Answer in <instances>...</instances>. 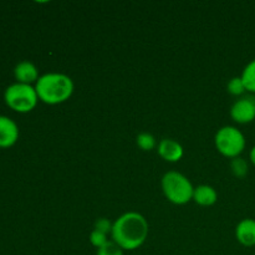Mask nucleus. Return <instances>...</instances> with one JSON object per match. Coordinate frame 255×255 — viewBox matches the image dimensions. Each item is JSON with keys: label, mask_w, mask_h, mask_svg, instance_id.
I'll return each mask as SVG.
<instances>
[{"label": "nucleus", "mask_w": 255, "mask_h": 255, "mask_svg": "<svg viewBox=\"0 0 255 255\" xmlns=\"http://www.w3.org/2000/svg\"><path fill=\"white\" fill-rule=\"evenodd\" d=\"M95 229H96V231L102 232V233L107 234V233H109V232L112 231V224L110 223V222L107 221V219H105V218L97 219L96 223H95Z\"/></svg>", "instance_id": "nucleus-18"}, {"label": "nucleus", "mask_w": 255, "mask_h": 255, "mask_svg": "<svg viewBox=\"0 0 255 255\" xmlns=\"http://www.w3.org/2000/svg\"><path fill=\"white\" fill-rule=\"evenodd\" d=\"M90 242H91L92 246L96 247L97 249H100L101 247H104L109 241H107L106 234L95 229V231H92L91 234H90Z\"/></svg>", "instance_id": "nucleus-17"}, {"label": "nucleus", "mask_w": 255, "mask_h": 255, "mask_svg": "<svg viewBox=\"0 0 255 255\" xmlns=\"http://www.w3.org/2000/svg\"><path fill=\"white\" fill-rule=\"evenodd\" d=\"M236 237L241 244L244 247L255 246V221L247 218L239 222L236 229Z\"/></svg>", "instance_id": "nucleus-10"}, {"label": "nucleus", "mask_w": 255, "mask_h": 255, "mask_svg": "<svg viewBox=\"0 0 255 255\" xmlns=\"http://www.w3.org/2000/svg\"><path fill=\"white\" fill-rule=\"evenodd\" d=\"M246 90L249 92H255V59L252 60L246 67L241 76Z\"/></svg>", "instance_id": "nucleus-12"}, {"label": "nucleus", "mask_w": 255, "mask_h": 255, "mask_svg": "<svg viewBox=\"0 0 255 255\" xmlns=\"http://www.w3.org/2000/svg\"><path fill=\"white\" fill-rule=\"evenodd\" d=\"M162 189L169 202L174 204L188 203L193 199L194 188L189 179L178 172H167L162 178Z\"/></svg>", "instance_id": "nucleus-4"}, {"label": "nucleus", "mask_w": 255, "mask_h": 255, "mask_svg": "<svg viewBox=\"0 0 255 255\" xmlns=\"http://www.w3.org/2000/svg\"><path fill=\"white\" fill-rule=\"evenodd\" d=\"M4 101L7 106L19 114H27L36 107L39 97L32 85L15 82L4 91Z\"/></svg>", "instance_id": "nucleus-3"}, {"label": "nucleus", "mask_w": 255, "mask_h": 255, "mask_svg": "<svg viewBox=\"0 0 255 255\" xmlns=\"http://www.w3.org/2000/svg\"><path fill=\"white\" fill-rule=\"evenodd\" d=\"M231 116L238 124H249L255 120V99L242 97L233 104Z\"/></svg>", "instance_id": "nucleus-6"}, {"label": "nucleus", "mask_w": 255, "mask_h": 255, "mask_svg": "<svg viewBox=\"0 0 255 255\" xmlns=\"http://www.w3.org/2000/svg\"><path fill=\"white\" fill-rule=\"evenodd\" d=\"M158 154L167 162H178L183 157V147L174 139L164 138L158 144Z\"/></svg>", "instance_id": "nucleus-9"}, {"label": "nucleus", "mask_w": 255, "mask_h": 255, "mask_svg": "<svg viewBox=\"0 0 255 255\" xmlns=\"http://www.w3.org/2000/svg\"><path fill=\"white\" fill-rule=\"evenodd\" d=\"M193 199L199 206L208 207L216 203L217 199H218V194H217L216 189L213 187L203 184V186H199L197 188H194Z\"/></svg>", "instance_id": "nucleus-11"}, {"label": "nucleus", "mask_w": 255, "mask_h": 255, "mask_svg": "<svg viewBox=\"0 0 255 255\" xmlns=\"http://www.w3.org/2000/svg\"><path fill=\"white\" fill-rule=\"evenodd\" d=\"M249 158H251L252 163H253L255 166V146L251 149V153H249Z\"/></svg>", "instance_id": "nucleus-19"}, {"label": "nucleus", "mask_w": 255, "mask_h": 255, "mask_svg": "<svg viewBox=\"0 0 255 255\" xmlns=\"http://www.w3.org/2000/svg\"><path fill=\"white\" fill-rule=\"evenodd\" d=\"M19 138V127L14 120L0 115V148L14 146Z\"/></svg>", "instance_id": "nucleus-7"}, {"label": "nucleus", "mask_w": 255, "mask_h": 255, "mask_svg": "<svg viewBox=\"0 0 255 255\" xmlns=\"http://www.w3.org/2000/svg\"><path fill=\"white\" fill-rule=\"evenodd\" d=\"M97 255H124V252H122V249L112 241L107 242L104 247L97 249Z\"/></svg>", "instance_id": "nucleus-16"}, {"label": "nucleus", "mask_w": 255, "mask_h": 255, "mask_svg": "<svg viewBox=\"0 0 255 255\" xmlns=\"http://www.w3.org/2000/svg\"><path fill=\"white\" fill-rule=\"evenodd\" d=\"M231 167L233 173L236 174L237 177H239V178H243V177H246L247 173H248V163H247L246 159L242 158V157H236V158L232 159Z\"/></svg>", "instance_id": "nucleus-13"}, {"label": "nucleus", "mask_w": 255, "mask_h": 255, "mask_svg": "<svg viewBox=\"0 0 255 255\" xmlns=\"http://www.w3.org/2000/svg\"><path fill=\"white\" fill-rule=\"evenodd\" d=\"M246 91V86H244L241 77H233V79L228 82L229 94L234 95V96H241V95H243Z\"/></svg>", "instance_id": "nucleus-15"}, {"label": "nucleus", "mask_w": 255, "mask_h": 255, "mask_svg": "<svg viewBox=\"0 0 255 255\" xmlns=\"http://www.w3.org/2000/svg\"><path fill=\"white\" fill-rule=\"evenodd\" d=\"M216 147L223 156L236 158L246 148V137L237 127H222L216 134Z\"/></svg>", "instance_id": "nucleus-5"}, {"label": "nucleus", "mask_w": 255, "mask_h": 255, "mask_svg": "<svg viewBox=\"0 0 255 255\" xmlns=\"http://www.w3.org/2000/svg\"><path fill=\"white\" fill-rule=\"evenodd\" d=\"M35 90L40 101L47 105H59L71 97L74 82L67 75L49 72L39 77Z\"/></svg>", "instance_id": "nucleus-2"}, {"label": "nucleus", "mask_w": 255, "mask_h": 255, "mask_svg": "<svg viewBox=\"0 0 255 255\" xmlns=\"http://www.w3.org/2000/svg\"><path fill=\"white\" fill-rule=\"evenodd\" d=\"M112 239L125 251H134L139 248L148 236V223L137 212L122 214L112 224Z\"/></svg>", "instance_id": "nucleus-1"}, {"label": "nucleus", "mask_w": 255, "mask_h": 255, "mask_svg": "<svg viewBox=\"0 0 255 255\" xmlns=\"http://www.w3.org/2000/svg\"><path fill=\"white\" fill-rule=\"evenodd\" d=\"M137 144L143 151H151V149L156 147V139H154V137L151 133L143 132V133H139L137 136Z\"/></svg>", "instance_id": "nucleus-14"}, {"label": "nucleus", "mask_w": 255, "mask_h": 255, "mask_svg": "<svg viewBox=\"0 0 255 255\" xmlns=\"http://www.w3.org/2000/svg\"><path fill=\"white\" fill-rule=\"evenodd\" d=\"M14 77L16 82L25 85H32L39 80V71L36 66L30 61H21L14 67Z\"/></svg>", "instance_id": "nucleus-8"}]
</instances>
